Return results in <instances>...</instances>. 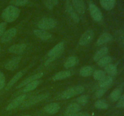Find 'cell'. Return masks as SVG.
<instances>
[{"label":"cell","instance_id":"4316f807","mask_svg":"<svg viewBox=\"0 0 124 116\" xmlns=\"http://www.w3.org/2000/svg\"><path fill=\"white\" fill-rule=\"evenodd\" d=\"M121 96V90L119 88H116L111 93L110 98L112 102H117Z\"/></svg>","mask_w":124,"mask_h":116},{"label":"cell","instance_id":"f35d334b","mask_svg":"<svg viewBox=\"0 0 124 116\" xmlns=\"http://www.w3.org/2000/svg\"><path fill=\"white\" fill-rule=\"evenodd\" d=\"M73 116H91L89 114L86 113V112H78L77 114H75Z\"/></svg>","mask_w":124,"mask_h":116},{"label":"cell","instance_id":"ab89813d","mask_svg":"<svg viewBox=\"0 0 124 116\" xmlns=\"http://www.w3.org/2000/svg\"><path fill=\"white\" fill-rule=\"evenodd\" d=\"M29 116V115H26V116Z\"/></svg>","mask_w":124,"mask_h":116},{"label":"cell","instance_id":"7a4b0ae2","mask_svg":"<svg viewBox=\"0 0 124 116\" xmlns=\"http://www.w3.org/2000/svg\"><path fill=\"white\" fill-rule=\"evenodd\" d=\"M64 49V43L62 42H59L57 45H56L48 53L47 56L49 57L48 59L45 62V65H47L50 64L52 62L54 61L55 59L59 58L63 53Z\"/></svg>","mask_w":124,"mask_h":116},{"label":"cell","instance_id":"8d00e7d4","mask_svg":"<svg viewBox=\"0 0 124 116\" xmlns=\"http://www.w3.org/2000/svg\"><path fill=\"white\" fill-rule=\"evenodd\" d=\"M117 107L120 108H124V94L121 95L117 103Z\"/></svg>","mask_w":124,"mask_h":116},{"label":"cell","instance_id":"6da1fadb","mask_svg":"<svg viewBox=\"0 0 124 116\" xmlns=\"http://www.w3.org/2000/svg\"><path fill=\"white\" fill-rule=\"evenodd\" d=\"M20 10L14 6H8L2 12V18L7 22H12L19 17Z\"/></svg>","mask_w":124,"mask_h":116},{"label":"cell","instance_id":"8fae6325","mask_svg":"<svg viewBox=\"0 0 124 116\" xmlns=\"http://www.w3.org/2000/svg\"><path fill=\"white\" fill-rule=\"evenodd\" d=\"M81 109V107L78 103H71L67 107L64 112V116H73L77 114Z\"/></svg>","mask_w":124,"mask_h":116},{"label":"cell","instance_id":"52a82bcc","mask_svg":"<svg viewBox=\"0 0 124 116\" xmlns=\"http://www.w3.org/2000/svg\"><path fill=\"white\" fill-rule=\"evenodd\" d=\"M65 8H66L67 12L69 13L70 18L72 19V20L75 22L78 23L79 22V16L76 13V10H75V8L73 7L70 0H67L66 3H65Z\"/></svg>","mask_w":124,"mask_h":116},{"label":"cell","instance_id":"d4e9b609","mask_svg":"<svg viewBox=\"0 0 124 116\" xmlns=\"http://www.w3.org/2000/svg\"><path fill=\"white\" fill-rule=\"evenodd\" d=\"M78 58L75 56H71L67 59V60L64 63V66L66 68H69L75 66L78 64Z\"/></svg>","mask_w":124,"mask_h":116},{"label":"cell","instance_id":"60d3db41","mask_svg":"<svg viewBox=\"0 0 124 116\" xmlns=\"http://www.w3.org/2000/svg\"><path fill=\"white\" fill-rule=\"evenodd\" d=\"M0 51H1V48H0Z\"/></svg>","mask_w":124,"mask_h":116},{"label":"cell","instance_id":"ac0fdd59","mask_svg":"<svg viewBox=\"0 0 124 116\" xmlns=\"http://www.w3.org/2000/svg\"><path fill=\"white\" fill-rule=\"evenodd\" d=\"M108 53V48L106 47H102L96 52L93 57V59L94 61H98L99 59L105 56Z\"/></svg>","mask_w":124,"mask_h":116},{"label":"cell","instance_id":"7402d4cb","mask_svg":"<svg viewBox=\"0 0 124 116\" xmlns=\"http://www.w3.org/2000/svg\"><path fill=\"white\" fill-rule=\"evenodd\" d=\"M113 82V78L111 76H105L102 79L99 80V85L101 88H108Z\"/></svg>","mask_w":124,"mask_h":116},{"label":"cell","instance_id":"4dcf8cb0","mask_svg":"<svg viewBox=\"0 0 124 116\" xmlns=\"http://www.w3.org/2000/svg\"><path fill=\"white\" fill-rule=\"evenodd\" d=\"M105 76V72L102 70H96L93 72V77L95 80H101Z\"/></svg>","mask_w":124,"mask_h":116},{"label":"cell","instance_id":"1f68e13d","mask_svg":"<svg viewBox=\"0 0 124 116\" xmlns=\"http://www.w3.org/2000/svg\"><path fill=\"white\" fill-rule=\"evenodd\" d=\"M94 106L99 109H107L108 108L107 103L103 100H97L94 103Z\"/></svg>","mask_w":124,"mask_h":116},{"label":"cell","instance_id":"f1b7e54d","mask_svg":"<svg viewBox=\"0 0 124 116\" xmlns=\"http://www.w3.org/2000/svg\"><path fill=\"white\" fill-rule=\"evenodd\" d=\"M112 59L110 56H104L98 61V64L100 66H105L111 63Z\"/></svg>","mask_w":124,"mask_h":116},{"label":"cell","instance_id":"30bf717a","mask_svg":"<svg viewBox=\"0 0 124 116\" xmlns=\"http://www.w3.org/2000/svg\"><path fill=\"white\" fill-rule=\"evenodd\" d=\"M17 30L16 28H12L7 30L2 35L1 38V42L2 43L7 42L12 40L16 35Z\"/></svg>","mask_w":124,"mask_h":116},{"label":"cell","instance_id":"44dd1931","mask_svg":"<svg viewBox=\"0 0 124 116\" xmlns=\"http://www.w3.org/2000/svg\"><path fill=\"white\" fill-rule=\"evenodd\" d=\"M71 73L70 71H62L58 72L53 77V80L54 81L60 80L64 79L71 76Z\"/></svg>","mask_w":124,"mask_h":116},{"label":"cell","instance_id":"e0dca14e","mask_svg":"<svg viewBox=\"0 0 124 116\" xmlns=\"http://www.w3.org/2000/svg\"><path fill=\"white\" fill-rule=\"evenodd\" d=\"M33 33L35 36L42 39V41H47L52 37V35L43 30H35Z\"/></svg>","mask_w":124,"mask_h":116},{"label":"cell","instance_id":"cb8c5ba5","mask_svg":"<svg viewBox=\"0 0 124 116\" xmlns=\"http://www.w3.org/2000/svg\"><path fill=\"white\" fill-rule=\"evenodd\" d=\"M23 73L22 71H20V72H18L17 74H16L13 77H12V79L9 81V82L7 83V85H6V90H8V89H9L10 88H12V86H13V85H14L15 83L17 81H18V80H19V79L22 77V76H23Z\"/></svg>","mask_w":124,"mask_h":116},{"label":"cell","instance_id":"ffe728a7","mask_svg":"<svg viewBox=\"0 0 124 116\" xmlns=\"http://www.w3.org/2000/svg\"><path fill=\"white\" fill-rule=\"evenodd\" d=\"M112 38V36L110 33H104L98 39V41H97V44L98 45H102L104 44L107 43V42L111 41Z\"/></svg>","mask_w":124,"mask_h":116},{"label":"cell","instance_id":"277c9868","mask_svg":"<svg viewBox=\"0 0 124 116\" xmlns=\"http://www.w3.org/2000/svg\"><path fill=\"white\" fill-rule=\"evenodd\" d=\"M57 25V22L53 18H43L38 22V27L41 30H47L53 29Z\"/></svg>","mask_w":124,"mask_h":116},{"label":"cell","instance_id":"7c38bea8","mask_svg":"<svg viewBox=\"0 0 124 116\" xmlns=\"http://www.w3.org/2000/svg\"><path fill=\"white\" fill-rule=\"evenodd\" d=\"M72 6L75 10L79 14H84L85 12V5L84 0H72Z\"/></svg>","mask_w":124,"mask_h":116},{"label":"cell","instance_id":"ba28073f","mask_svg":"<svg viewBox=\"0 0 124 116\" xmlns=\"http://www.w3.org/2000/svg\"><path fill=\"white\" fill-rule=\"evenodd\" d=\"M93 37H94V32L93 30H87L81 37L79 41V44L81 45H85L92 41Z\"/></svg>","mask_w":124,"mask_h":116},{"label":"cell","instance_id":"8992f818","mask_svg":"<svg viewBox=\"0 0 124 116\" xmlns=\"http://www.w3.org/2000/svg\"><path fill=\"white\" fill-rule=\"evenodd\" d=\"M89 11L91 16L95 21L99 22L102 19V14L98 7L94 4L89 5Z\"/></svg>","mask_w":124,"mask_h":116},{"label":"cell","instance_id":"e575fe53","mask_svg":"<svg viewBox=\"0 0 124 116\" xmlns=\"http://www.w3.org/2000/svg\"><path fill=\"white\" fill-rule=\"evenodd\" d=\"M108 88H101L100 89H98V90L95 92V94H94V96H95V97L99 98L101 97L102 96V95L106 93Z\"/></svg>","mask_w":124,"mask_h":116},{"label":"cell","instance_id":"f546056e","mask_svg":"<svg viewBox=\"0 0 124 116\" xmlns=\"http://www.w3.org/2000/svg\"><path fill=\"white\" fill-rule=\"evenodd\" d=\"M44 3L46 8L51 10L58 4V0H44Z\"/></svg>","mask_w":124,"mask_h":116},{"label":"cell","instance_id":"d590c367","mask_svg":"<svg viewBox=\"0 0 124 116\" xmlns=\"http://www.w3.org/2000/svg\"><path fill=\"white\" fill-rule=\"evenodd\" d=\"M6 84V79L4 74L0 71V89H2L5 87Z\"/></svg>","mask_w":124,"mask_h":116},{"label":"cell","instance_id":"9c48e42d","mask_svg":"<svg viewBox=\"0 0 124 116\" xmlns=\"http://www.w3.org/2000/svg\"><path fill=\"white\" fill-rule=\"evenodd\" d=\"M27 97V94H24V95H20V96L17 97L15 98L10 103H9L7 105V106L6 107V109L11 110L16 108L18 106H19V105H21V104L25 101Z\"/></svg>","mask_w":124,"mask_h":116},{"label":"cell","instance_id":"484cf974","mask_svg":"<svg viewBox=\"0 0 124 116\" xmlns=\"http://www.w3.org/2000/svg\"><path fill=\"white\" fill-rule=\"evenodd\" d=\"M94 72V70L92 66H85L82 67L80 70V74L83 77H88L91 76Z\"/></svg>","mask_w":124,"mask_h":116},{"label":"cell","instance_id":"603a6c76","mask_svg":"<svg viewBox=\"0 0 124 116\" xmlns=\"http://www.w3.org/2000/svg\"><path fill=\"white\" fill-rule=\"evenodd\" d=\"M40 81L39 80H35L33 82H31V83H28L27 85L25 86L24 88L21 90V91H23V93H27V92L31 91L34 90L35 88H36V87H38V86L39 85Z\"/></svg>","mask_w":124,"mask_h":116},{"label":"cell","instance_id":"2e32d148","mask_svg":"<svg viewBox=\"0 0 124 116\" xmlns=\"http://www.w3.org/2000/svg\"><path fill=\"white\" fill-rule=\"evenodd\" d=\"M27 45L24 44H21L13 45L11 46L8 48V51L12 53H15V54H20L23 53L26 49Z\"/></svg>","mask_w":124,"mask_h":116},{"label":"cell","instance_id":"3957f363","mask_svg":"<svg viewBox=\"0 0 124 116\" xmlns=\"http://www.w3.org/2000/svg\"><path fill=\"white\" fill-rule=\"evenodd\" d=\"M84 91V88L82 86H76L71 87L64 91L61 95V97L63 99H69L74 96L81 94Z\"/></svg>","mask_w":124,"mask_h":116},{"label":"cell","instance_id":"d6a6232c","mask_svg":"<svg viewBox=\"0 0 124 116\" xmlns=\"http://www.w3.org/2000/svg\"><path fill=\"white\" fill-rule=\"evenodd\" d=\"M10 4L16 6H25L29 4L28 0H12Z\"/></svg>","mask_w":124,"mask_h":116},{"label":"cell","instance_id":"83f0119b","mask_svg":"<svg viewBox=\"0 0 124 116\" xmlns=\"http://www.w3.org/2000/svg\"><path fill=\"white\" fill-rule=\"evenodd\" d=\"M105 70L107 73L110 76H115L117 73V68L116 65L113 64H108L105 66Z\"/></svg>","mask_w":124,"mask_h":116},{"label":"cell","instance_id":"74e56055","mask_svg":"<svg viewBox=\"0 0 124 116\" xmlns=\"http://www.w3.org/2000/svg\"><path fill=\"white\" fill-rule=\"evenodd\" d=\"M6 26H7V25H6V22L0 23V36H1L4 33Z\"/></svg>","mask_w":124,"mask_h":116},{"label":"cell","instance_id":"5bb4252c","mask_svg":"<svg viewBox=\"0 0 124 116\" xmlns=\"http://www.w3.org/2000/svg\"><path fill=\"white\" fill-rule=\"evenodd\" d=\"M21 60V57H16L10 60L5 65V68L7 70L13 71L18 67L19 63Z\"/></svg>","mask_w":124,"mask_h":116},{"label":"cell","instance_id":"836d02e7","mask_svg":"<svg viewBox=\"0 0 124 116\" xmlns=\"http://www.w3.org/2000/svg\"><path fill=\"white\" fill-rule=\"evenodd\" d=\"M88 100V97L87 95H82L81 96L78 97L76 99V102L78 103L81 104V105H84L87 103Z\"/></svg>","mask_w":124,"mask_h":116},{"label":"cell","instance_id":"9a60e30c","mask_svg":"<svg viewBox=\"0 0 124 116\" xmlns=\"http://www.w3.org/2000/svg\"><path fill=\"white\" fill-rule=\"evenodd\" d=\"M42 76H43V73H42V72H38V73L36 74L33 75V76H30V77H28V78H27L26 79L23 80V82H22L18 86L17 88H22V87H24V86H25L26 85H27L28 83H31V82H33V81L37 80L38 79L41 78Z\"/></svg>","mask_w":124,"mask_h":116},{"label":"cell","instance_id":"5b68a950","mask_svg":"<svg viewBox=\"0 0 124 116\" xmlns=\"http://www.w3.org/2000/svg\"><path fill=\"white\" fill-rule=\"evenodd\" d=\"M48 95H49V94H47V93H45V94H40V95H36V96H34L33 97H32L27 101L24 102L23 104L22 105V107H29V106L35 105V104L47 99Z\"/></svg>","mask_w":124,"mask_h":116},{"label":"cell","instance_id":"d6986e66","mask_svg":"<svg viewBox=\"0 0 124 116\" xmlns=\"http://www.w3.org/2000/svg\"><path fill=\"white\" fill-rule=\"evenodd\" d=\"M101 5L106 10H111L115 7V0H99Z\"/></svg>","mask_w":124,"mask_h":116},{"label":"cell","instance_id":"4fadbf2b","mask_svg":"<svg viewBox=\"0 0 124 116\" xmlns=\"http://www.w3.org/2000/svg\"><path fill=\"white\" fill-rule=\"evenodd\" d=\"M60 109V106L57 103H51L46 105L44 108L45 112L48 114H54L58 112Z\"/></svg>","mask_w":124,"mask_h":116}]
</instances>
